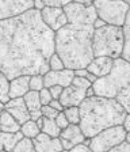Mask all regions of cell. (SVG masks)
I'll return each instance as SVG.
<instances>
[{
  "mask_svg": "<svg viewBox=\"0 0 130 152\" xmlns=\"http://www.w3.org/2000/svg\"><path fill=\"white\" fill-rule=\"evenodd\" d=\"M54 53V33L31 8L0 20V72L11 80L22 75H45Z\"/></svg>",
  "mask_w": 130,
  "mask_h": 152,
  "instance_id": "6da1fadb",
  "label": "cell"
},
{
  "mask_svg": "<svg viewBox=\"0 0 130 152\" xmlns=\"http://www.w3.org/2000/svg\"><path fill=\"white\" fill-rule=\"evenodd\" d=\"M92 34V26L70 23L54 33V53L60 56L65 68L72 71L87 68L94 58Z\"/></svg>",
  "mask_w": 130,
  "mask_h": 152,
  "instance_id": "7a4b0ae2",
  "label": "cell"
},
{
  "mask_svg": "<svg viewBox=\"0 0 130 152\" xmlns=\"http://www.w3.org/2000/svg\"><path fill=\"white\" fill-rule=\"evenodd\" d=\"M79 110V126L86 139H91L100 130L110 126L121 125L127 114L115 99L103 98L98 95L86 98L80 103Z\"/></svg>",
  "mask_w": 130,
  "mask_h": 152,
  "instance_id": "3957f363",
  "label": "cell"
},
{
  "mask_svg": "<svg viewBox=\"0 0 130 152\" xmlns=\"http://www.w3.org/2000/svg\"><path fill=\"white\" fill-rule=\"evenodd\" d=\"M92 88L98 96L115 99L130 114V63L122 57L115 58L111 72L98 77L92 83Z\"/></svg>",
  "mask_w": 130,
  "mask_h": 152,
  "instance_id": "277c9868",
  "label": "cell"
},
{
  "mask_svg": "<svg viewBox=\"0 0 130 152\" xmlns=\"http://www.w3.org/2000/svg\"><path fill=\"white\" fill-rule=\"evenodd\" d=\"M123 50V31L122 27L106 25L100 28H94L92 34V52L94 57L107 56L119 58Z\"/></svg>",
  "mask_w": 130,
  "mask_h": 152,
  "instance_id": "5b68a950",
  "label": "cell"
},
{
  "mask_svg": "<svg viewBox=\"0 0 130 152\" xmlns=\"http://www.w3.org/2000/svg\"><path fill=\"white\" fill-rule=\"evenodd\" d=\"M94 8L96 16L106 25L122 27L126 20L130 6L122 0H94Z\"/></svg>",
  "mask_w": 130,
  "mask_h": 152,
  "instance_id": "8992f818",
  "label": "cell"
},
{
  "mask_svg": "<svg viewBox=\"0 0 130 152\" xmlns=\"http://www.w3.org/2000/svg\"><path fill=\"white\" fill-rule=\"evenodd\" d=\"M125 136H126V132L122 128V125L110 126L91 137L88 147L92 152H108L110 149L122 144L125 141Z\"/></svg>",
  "mask_w": 130,
  "mask_h": 152,
  "instance_id": "52a82bcc",
  "label": "cell"
},
{
  "mask_svg": "<svg viewBox=\"0 0 130 152\" xmlns=\"http://www.w3.org/2000/svg\"><path fill=\"white\" fill-rule=\"evenodd\" d=\"M62 10L67 15L68 23H70V25L92 26V23L98 18L94 6H84V4H77L72 1V3L64 7Z\"/></svg>",
  "mask_w": 130,
  "mask_h": 152,
  "instance_id": "ba28073f",
  "label": "cell"
},
{
  "mask_svg": "<svg viewBox=\"0 0 130 152\" xmlns=\"http://www.w3.org/2000/svg\"><path fill=\"white\" fill-rule=\"evenodd\" d=\"M33 7L34 0H0V20L19 16Z\"/></svg>",
  "mask_w": 130,
  "mask_h": 152,
  "instance_id": "9c48e42d",
  "label": "cell"
},
{
  "mask_svg": "<svg viewBox=\"0 0 130 152\" xmlns=\"http://www.w3.org/2000/svg\"><path fill=\"white\" fill-rule=\"evenodd\" d=\"M41 18L44 20V23L50 28L53 33L58 31L60 28H62L64 26L68 23L67 15L64 12L62 8H54V7H44L39 11Z\"/></svg>",
  "mask_w": 130,
  "mask_h": 152,
  "instance_id": "30bf717a",
  "label": "cell"
},
{
  "mask_svg": "<svg viewBox=\"0 0 130 152\" xmlns=\"http://www.w3.org/2000/svg\"><path fill=\"white\" fill-rule=\"evenodd\" d=\"M73 77H75V72L68 68H64L61 71H48L44 75V84L48 88L52 86H61L65 88L72 84Z\"/></svg>",
  "mask_w": 130,
  "mask_h": 152,
  "instance_id": "8fae6325",
  "label": "cell"
},
{
  "mask_svg": "<svg viewBox=\"0 0 130 152\" xmlns=\"http://www.w3.org/2000/svg\"><path fill=\"white\" fill-rule=\"evenodd\" d=\"M84 99H86V90L79 88V87L73 84H69L68 87H65L62 90L58 101L65 109L70 107V106H80V103Z\"/></svg>",
  "mask_w": 130,
  "mask_h": 152,
  "instance_id": "7c38bea8",
  "label": "cell"
},
{
  "mask_svg": "<svg viewBox=\"0 0 130 152\" xmlns=\"http://www.w3.org/2000/svg\"><path fill=\"white\" fill-rule=\"evenodd\" d=\"M33 144L37 152H61L64 151L60 137H50L45 133H39L33 139Z\"/></svg>",
  "mask_w": 130,
  "mask_h": 152,
  "instance_id": "4fadbf2b",
  "label": "cell"
},
{
  "mask_svg": "<svg viewBox=\"0 0 130 152\" xmlns=\"http://www.w3.org/2000/svg\"><path fill=\"white\" fill-rule=\"evenodd\" d=\"M4 110L8 111L20 125L30 120V113H29V110H27V107H26L23 98L10 99L7 103H4Z\"/></svg>",
  "mask_w": 130,
  "mask_h": 152,
  "instance_id": "5bb4252c",
  "label": "cell"
},
{
  "mask_svg": "<svg viewBox=\"0 0 130 152\" xmlns=\"http://www.w3.org/2000/svg\"><path fill=\"white\" fill-rule=\"evenodd\" d=\"M113 64H114V58L107 56H99L94 57L91 63L87 65V71L92 75H95L96 77H103L107 76L113 69Z\"/></svg>",
  "mask_w": 130,
  "mask_h": 152,
  "instance_id": "9a60e30c",
  "label": "cell"
},
{
  "mask_svg": "<svg viewBox=\"0 0 130 152\" xmlns=\"http://www.w3.org/2000/svg\"><path fill=\"white\" fill-rule=\"evenodd\" d=\"M29 75H22L18 77H14L10 80V88H8V98H23L30 91L29 87Z\"/></svg>",
  "mask_w": 130,
  "mask_h": 152,
  "instance_id": "2e32d148",
  "label": "cell"
},
{
  "mask_svg": "<svg viewBox=\"0 0 130 152\" xmlns=\"http://www.w3.org/2000/svg\"><path fill=\"white\" fill-rule=\"evenodd\" d=\"M23 101H25V104L27 110L30 113V120L35 121L38 120L39 117H42V113H41V101H39V94L38 91H31L30 90L27 94L23 96Z\"/></svg>",
  "mask_w": 130,
  "mask_h": 152,
  "instance_id": "e0dca14e",
  "label": "cell"
},
{
  "mask_svg": "<svg viewBox=\"0 0 130 152\" xmlns=\"http://www.w3.org/2000/svg\"><path fill=\"white\" fill-rule=\"evenodd\" d=\"M60 139H65V140L72 142L73 145H77V144H81V142L86 140V136L83 134V132H81L79 125L69 124L65 129L61 130Z\"/></svg>",
  "mask_w": 130,
  "mask_h": 152,
  "instance_id": "ac0fdd59",
  "label": "cell"
},
{
  "mask_svg": "<svg viewBox=\"0 0 130 152\" xmlns=\"http://www.w3.org/2000/svg\"><path fill=\"white\" fill-rule=\"evenodd\" d=\"M20 130V124L11 115L8 111L3 110L0 114V132L15 133Z\"/></svg>",
  "mask_w": 130,
  "mask_h": 152,
  "instance_id": "d6986e66",
  "label": "cell"
},
{
  "mask_svg": "<svg viewBox=\"0 0 130 152\" xmlns=\"http://www.w3.org/2000/svg\"><path fill=\"white\" fill-rule=\"evenodd\" d=\"M23 139L22 133L15 132V133H6V132H0V141L3 144L4 151H10L12 152L14 148L16 147V144Z\"/></svg>",
  "mask_w": 130,
  "mask_h": 152,
  "instance_id": "ffe728a7",
  "label": "cell"
},
{
  "mask_svg": "<svg viewBox=\"0 0 130 152\" xmlns=\"http://www.w3.org/2000/svg\"><path fill=\"white\" fill-rule=\"evenodd\" d=\"M122 31H123V50H122V58L127 63H130V8L127 11L126 20L122 26Z\"/></svg>",
  "mask_w": 130,
  "mask_h": 152,
  "instance_id": "44dd1931",
  "label": "cell"
},
{
  "mask_svg": "<svg viewBox=\"0 0 130 152\" xmlns=\"http://www.w3.org/2000/svg\"><path fill=\"white\" fill-rule=\"evenodd\" d=\"M20 133H22L23 137L33 140L34 137H37L39 133H41V129L37 126L35 121L29 120V121H26L25 124H22V125H20Z\"/></svg>",
  "mask_w": 130,
  "mask_h": 152,
  "instance_id": "7402d4cb",
  "label": "cell"
},
{
  "mask_svg": "<svg viewBox=\"0 0 130 152\" xmlns=\"http://www.w3.org/2000/svg\"><path fill=\"white\" fill-rule=\"evenodd\" d=\"M41 132L48 134L50 137H60V133H61V129L57 126V124L54 120H48L45 118L44 120V125L41 128Z\"/></svg>",
  "mask_w": 130,
  "mask_h": 152,
  "instance_id": "603a6c76",
  "label": "cell"
},
{
  "mask_svg": "<svg viewBox=\"0 0 130 152\" xmlns=\"http://www.w3.org/2000/svg\"><path fill=\"white\" fill-rule=\"evenodd\" d=\"M8 88H10V80L7 79V76L0 72V102L7 103L10 101L8 98Z\"/></svg>",
  "mask_w": 130,
  "mask_h": 152,
  "instance_id": "cb8c5ba5",
  "label": "cell"
},
{
  "mask_svg": "<svg viewBox=\"0 0 130 152\" xmlns=\"http://www.w3.org/2000/svg\"><path fill=\"white\" fill-rule=\"evenodd\" d=\"M62 113L65 114L68 122L69 124H75V125H79L80 122V110L79 106H70V107H65L62 110Z\"/></svg>",
  "mask_w": 130,
  "mask_h": 152,
  "instance_id": "d4e9b609",
  "label": "cell"
},
{
  "mask_svg": "<svg viewBox=\"0 0 130 152\" xmlns=\"http://www.w3.org/2000/svg\"><path fill=\"white\" fill-rule=\"evenodd\" d=\"M12 152H37V151H35V148H34L33 140L23 137V139L16 144V147L14 148Z\"/></svg>",
  "mask_w": 130,
  "mask_h": 152,
  "instance_id": "484cf974",
  "label": "cell"
},
{
  "mask_svg": "<svg viewBox=\"0 0 130 152\" xmlns=\"http://www.w3.org/2000/svg\"><path fill=\"white\" fill-rule=\"evenodd\" d=\"M29 87L31 91H41L45 87L44 84V75H31L29 80Z\"/></svg>",
  "mask_w": 130,
  "mask_h": 152,
  "instance_id": "4316f807",
  "label": "cell"
},
{
  "mask_svg": "<svg viewBox=\"0 0 130 152\" xmlns=\"http://www.w3.org/2000/svg\"><path fill=\"white\" fill-rule=\"evenodd\" d=\"M65 68V65H64L62 60L60 58V56H58L57 53H53L50 56V58H49V69L50 71H61Z\"/></svg>",
  "mask_w": 130,
  "mask_h": 152,
  "instance_id": "83f0119b",
  "label": "cell"
},
{
  "mask_svg": "<svg viewBox=\"0 0 130 152\" xmlns=\"http://www.w3.org/2000/svg\"><path fill=\"white\" fill-rule=\"evenodd\" d=\"M41 113H42V117H44V118H48V120H54V118L57 117L58 111L54 110L50 104H45V106H42V107H41Z\"/></svg>",
  "mask_w": 130,
  "mask_h": 152,
  "instance_id": "f1b7e54d",
  "label": "cell"
},
{
  "mask_svg": "<svg viewBox=\"0 0 130 152\" xmlns=\"http://www.w3.org/2000/svg\"><path fill=\"white\" fill-rule=\"evenodd\" d=\"M45 7H54V8H64L69 3H72V0H44Z\"/></svg>",
  "mask_w": 130,
  "mask_h": 152,
  "instance_id": "f546056e",
  "label": "cell"
},
{
  "mask_svg": "<svg viewBox=\"0 0 130 152\" xmlns=\"http://www.w3.org/2000/svg\"><path fill=\"white\" fill-rule=\"evenodd\" d=\"M72 84L79 87V88H83V90H87L88 87H91V83L86 79V77H80V76H75L72 80Z\"/></svg>",
  "mask_w": 130,
  "mask_h": 152,
  "instance_id": "4dcf8cb0",
  "label": "cell"
},
{
  "mask_svg": "<svg viewBox=\"0 0 130 152\" xmlns=\"http://www.w3.org/2000/svg\"><path fill=\"white\" fill-rule=\"evenodd\" d=\"M39 94V101H41V104L42 106H45V104H49L52 102V95L50 92H49V88H46V87H44V88L41 90V91H38Z\"/></svg>",
  "mask_w": 130,
  "mask_h": 152,
  "instance_id": "1f68e13d",
  "label": "cell"
},
{
  "mask_svg": "<svg viewBox=\"0 0 130 152\" xmlns=\"http://www.w3.org/2000/svg\"><path fill=\"white\" fill-rule=\"evenodd\" d=\"M54 121H56V124H57V126L60 128L61 130L65 129V128H67L68 125H69V122H68L67 117H65V114H64L62 111H60V113L57 114V117L54 118Z\"/></svg>",
  "mask_w": 130,
  "mask_h": 152,
  "instance_id": "d6a6232c",
  "label": "cell"
},
{
  "mask_svg": "<svg viewBox=\"0 0 130 152\" xmlns=\"http://www.w3.org/2000/svg\"><path fill=\"white\" fill-rule=\"evenodd\" d=\"M46 88H48V87H46ZM62 90H64V87H61V86H52V87H49V92H50V95H52V98L53 99L60 98Z\"/></svg>",
  "mask_w": 130,
  "mask_h": 152,
  "instance_id": "836d02e7",
  "label": "cell"
},
{
  "mask_svg": "<svg viewBox=\"0 0 130 152\" xmlns=\"http://www.w3.org/2000/svg\"><path fill=\"white\" fill-rule=\"evenodd\" d=\"M108 152H130V144L123 141L122 144H119V145H117L115 148L110 149Z\"/></svg>",
  "mask_w": 130,
  "mask_h": 152,
  "instance_id": "e575fe53",
  "label": "cell"
},
{
  "mask_svg": "<svg viewBox=\"0 0 130 152\" xmlns=\"http://www.w3.org/2000/svg\"><path fill=\"white\" fill-rule=\"evenodd\" d=\"M68 152H92L91 148H89L88 145H84V144H77V145H75L72 149H69Z\"/></svg>",
  "mask_w": 130,
  "mask_h": 152,
  "instance_id": "d590c367",
  "label": "cell"
},
{
  "mask_svg": "<svg viewBox=\"0 0 130 152\" xmlns=\"http://www.w3.org/2000/svg\"><path fill=\"white\" fill-rule=\"evenodd\" d=\"M122 128L125 129V132H130V114L127 113L126 115H125V118H123V121H122Z\"/></svg>",
  "mask_w": 130,
  "mask_h": 152,
  "instance_id": "8d00e7d4",
  "label": "cell"
},
{
  "mask_svg": "<svg viewBox=\"0 0 130 152\" xmlns=\"http://www.w3.org/2000/svg\"><path fill=\"white\" fill-rule=\"evenodd\" d=\"M49 104H50V106L54 109V110H57L58 113L64 110V106L60 103V101H58V99H52V102H50V103H49Z\"/></svg>",
  "mask_w": 130,
  "mask_h": 152,
  "instance_id": "74e56055",
  "label": "cell"
},
{
  "mask_svg": "<svg viewBox=\"0 0 130 152\" xmlns=\"http://www.w3.org/2000/svg\"><path fill=\"white\" fill-rule=\"evenodd\" d=\"M61 140V145H62V149L64 151H69V149H72L73 147V144L70 141H68V140H65V139H60Z\"/></svg>",
  "mask_w": 130,
  "mask_h": 152,
  "instance_id": "f35d334b",
  "label": "cell"
},
{
  "mask_svg": "<svg viewBox=\"0 0 130 152\" xmlns=\"http://www.w3.org/2000/svg\"><path fill=\"white\" fill-rule=\"evenodd\" d=\"M73 72H75V76H80V77H87V75H88L87 68H80V69H76Z\"/></svg>",
  "mask_w": 130,
  "mask_h": 152,
  "instance_id": "ab89813d",
  "label": "cell"
},
{
  "mask_svg": "<svg viewBox=\"0 0 130 152\" xmlns=\"http://www.w3.org/2000/svg\"><path fill=\"white\" fill-rule=\"evenodd\" d=\"M44 7H45L44 0H34V7H33L34 10H37V11H41Z\"/></svg>",
  "mask_w": 130,
  "mask_h": 152,
  "instance_id": "60d3db41",
  "label": "cell"
},
{
  "mask_svg": "<svg viewBox=\"0 0 130 152\" xmlns=\"http://www.w3.org/2000/svg\"><path fill=\"white\" fill-rule=\"evenodd\" d=\"M103 26H106V23L103 22L102 19H99V18H96L95 22L92 23V27H94V28H100V27H103Z\"/></svg>",
  "mask_w": 130,
  "mask_h": 152,
  "instance_id": "b9f144b4",
  "label": "cell"
},
{
  "mask_svg": "<svg viewBox=\"0 0 130 152\" xmlns=\"http://www.w3.org/2000/svg\"><path fill=\"white\" fill-rule=\"evenodd\" d=\"M94 95H95V92H94V88H92V86H91V87H88L86 90V98H91Z\"/></svg>",
  "mask_w": 130,
  "mask_h": 152,
  "instance_id": "7bdbcfd3",
  "label": "cell"
},
{
  "mask_svg": "<svg viewBox=\"0 0 130 152\" xmlns=\"http://www.w3.org/2000/svg\"><path fill=\"white\" fill-rule=\"evenodd\" d=\"M44 120H45L44 117H39L38 120H35V124H37V126H38L39 129H41V128H42V125H44Z\"/></svg>",
  "mask_w": 130,
  "mask_h": 152,
  "instance_id": "ee69618b",
  "label": "cell"
},
{
  "mask_svg": "<svg viewBox=\"0 0 130 152\" xmlns=\"http://www.w3.org/2000/svg\"><path fill=\"white\" fill-rule=\"evenodd\" d=\"M83 4H84V6H92V4H94V0H83Z\"/></svg>",
  "mask_w": 130,
  "mask_h": 152,
  "instance_id": "f6af8a7d",
  "label": "cell"
},
{
  "mask_svg": "<svg viewBox=\"0 0 130 152\" xmlns=\"http://www.w3.org/2000/svg\"><path fill=\"white\" fill-rule=\"evenodd\" d=\"M125 141L130 144V132H126V136H125Z\"/></svg>",
  "mask_w": 130,
  "mask_h": 152,
  "instance_id": "bcb514c9",
  "label": "cell"
},
{
  "mask_svg": "<svg viewBox=\"0 0 130 152\" xmlns=\"http://www.w3.org/2000/svg\"><path fill=\"white\" fill-rule=\"evenodd\" d=\"M3 110H4V104L0 102V114H1V111H3Z\"/></svg>",
  "mask_w": 130,
  "mask_h": 152,
  "instance_id": "7dc6e473",
  "label": "cell"
},
{
  "mask_svg": "<svg viewBox=\"0 0 130 152\" xmlns=\"http://www.w3.org/2000/svg\"><path fill=\"white\" fill-rule=\"evenodd\" d=\"M3 149H4V148H3V144H1V141H0V152L3 151Z\"/></svg>",
  "mask_w": 130,
  "mask_h": 152,
  "instance_id": "c3c4849f",
  "label": "cell"
},
{
  "mask_svg": "<svg viewBox=\"0 0 130 152\" xmlns=\"http://www.w3.org/2000/svg\"><path fill=\"white\" fill-rule=\"evenodd\" d=\"M122 1H125V3H127L130 6V0H122Z\"/></svg>",
  "mask_w": 130,
  "mask_h": 152,
  "instance_id": "681fc988",
  "label": "cell"
},
{
  "mask_svg": "<svg viewBox=\"0 0 130 152\" xmlns=\"http://www.w3.org/2000/svg\"><path fill=\"white\" fill-rule=\"evenodd\" d=\"M1 152H10V151H4V149H3V151H1Z\"/></svg>",
  "mask_w": 130,
  "mask_h": 152,
  "instance_id": "f907efd6",
  "label": "cell"
},
{
  "mask_svg": "<svg viewBox=\"0 0 130 152\" xmlns=\"http://www.w3.org/2000/svg\"><path fill=\"white\" fill-rule=\"evenodd\" d=\"M61 152H68V151H61Z\"/></svg>",
  "mask_w": 130,
  "mask_h": 152,
  "instance_id": "816d5d0a",
  "label": "cell"
}]
</instances>
